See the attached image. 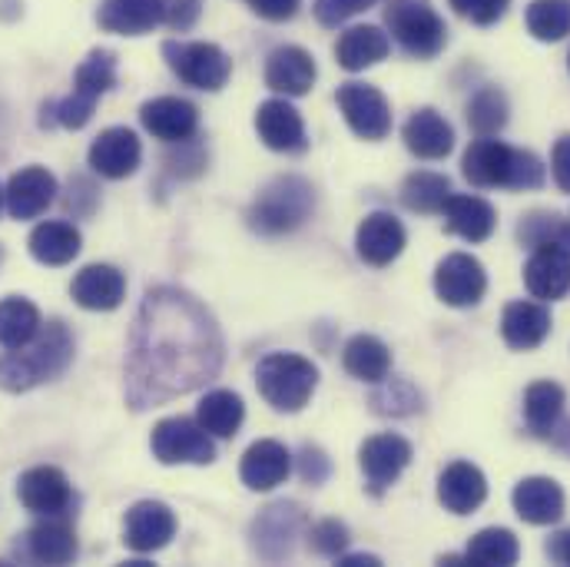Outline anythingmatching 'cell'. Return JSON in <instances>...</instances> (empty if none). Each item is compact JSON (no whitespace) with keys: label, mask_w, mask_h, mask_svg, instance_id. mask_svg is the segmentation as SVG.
<instances>
[{"label":"cell","mask_w":570,"mask_h":567,"mask_svg":"<svg viewBox=\"0 0 570 567\" xmlns=\"http://www.w3.org/2000/svg\"><path fill=\"white\" fill-rule=\"evenodd\" d=\"M176 535V515L163 501H137L124 518V545L137 555L166 548Z\"/></svg>","instance_id":"4fadbf2b"},{"label":"cell","mask_w":570,"mask_h":567,"mask_svg":"<svg viewBox=\"0 0 570 567\" xmlns=\"http://www.w3.org/2000/svg\"><path fill=\"white\" fill-rule=\"evenodd\" d=\"M315 77H318L315 57L295 43L276 47L266 60V87L285 97H305L315 87Z\"/></svg>","instance_id":"d6986e66"},{"label":"cell","mask_w":570,"mask_h":567,"mask_svg":"<svg viewBox=\"0 0 570 567\" xmlns=\"http://www.w3.org/2000/svg\"><path fill=\"white\" fill-rule=\"evenodd\" d=\"M355 250L358 260L368 266H389L402 256L405 250V226L392 213H368L355 233Z\"/></svg>","instance_id":"ac0fdd59"},{"label":"cell","mask_w":570,"mask_h":567,"mask_svg":"<svg viewBox=\"0 0 570 567\" xmlns=\"http://www.w3.org/2000/svg\"><path fill=\"white\" fill-rule=\"evenodd\" d=\"M548 558L558 561V565H570V531H558L551 541H548Z\"/></svg>","instance_id":"816d5d0a"},{"label":"cell","mask_w":570,"mask_h":567,"mask_svg":"<svg viewBox=\"0 0 570 567\" xmlns=\"http://www.w3.org/2000/svg\"><path fill=\"white\" fill-rule=\"evenodd\" d=\"M17 498L27 511L40 518H63L73 505V488L67 475L53 465H37L20 475L17 481Z\"/></svg>","instance_id":"7c38bea8"},{"label":"cell","mask_w":570,"mask_h":567,"mask_svg":"<svg viewBox=\"0 0 570 567\" xmlns=\"http://www.w3.org/2000/svg\"><path fill=\"white\" fill-rule=\"evenodd\" d=\"M246 419V405L236 392H226V389H216L209 392L199 409H196V422L206 428L209 434L216 438H233L239 426Z\"/></svg>","instance_id":"d590c367"},{"label":"cell","mask_w":570,"mask_h":567,"mask_svg":"<svg viewBox=\"0 0 570 567\" xmlns=\"http://www.w3.org/2000/svg\"><path fill=\"white\" fill-rule=\"evenodd\" d=\"M70 295L80 309L90 312H114L127 299V276L117 266H87L73 276Z\"/></svg>","instance_id":"44dd1931"},{"label":"cell","mask_w":570,"mask_h":567,"mask_svg":"<svg viewBox=\"0 0 570 567\" xmlns=\"http://www.w3.org/2000/svg\"><path fill=\"white\" fill-rule=\"evenodd\" d=\"M163 57L169 70L196 90H223L233 77V60L223 47L206 40H166Z\"/></svg>","instance_id":"52a82bcc"},{"label":"cell","mask_w":570,"mask_h":567,"mask_svg":"<svg viewBox=\"0 0 570 567\" xmlns=\"http://www.w3.org/2000/svg\"><path fill=\"white\" fill-rule=\"evenodd\" d=\"M302 525V511L295 505H273L266 508V515L256 521L253 535H256V551L269 561H279L285 555H292V538Z\"/></svg>","instance_id":"1f68e13d"},{"label":"cell","mask_w":570,"mask_h":567,"mask_svg":"<svg viewBox=\"0 0 570 567\" xmlns=\"http://www.w3.org/2000/svg\"><path fill=\"white\" fill-rule=\"evenodd\" d=\"M444 213V226L448 233L468 239V243H484L494 236L498 229V213L488 199L481 196H448V203L441 206Z\"/></svg>","instance_id":"603a6c76"},{"label":"cell","mask_w":570,"mask_h":567,"mask_svg":"<svg viewBox=\"0 0 570 567\" xmlns=\"http://www.w3.org/2000/svg\"><path fill=\"white\" fill-rule=\"evenodd\" d=\"M385 23L389 33L399 40V47L419 60L438 57L448 43V27L441 13L431 7V0H389Z\"/></svg>","instance_id":"8992f818"},{"label":"cell","mask_w":570,"mask_h":567,"mask_svg":"<svg viewBox=\"0 0 570 567\" xmlns=\"http://www.w3.org/2000/svg\"><path fill=\"white\" fill-rule=\"evenodd\" d=\"M338 565H342V567H358V565L379 567L382 561H379L375 555H342V558H338Z\"/></svg>","instance_id":"f5cc1de1"},{"label":"cell","mask_w":570,"mask_h":567,"mask_svg":"<svg viewBox=\"0 0 570 567\" xmlns=\"http://www.w3.org/2000/svg\"><path fill=\"white\" fill-rule=\"evenodd\" d=\"M253 13H259L263 20H273V23H283L292 20L295 10L302 7V0H249Z\"/></svg>","instance_id":"c3c4849f"},{"label":"cell","mask_w":570,"mask_h":567,"mask_svg":"<svg viewBox=\"0 0 570 567\" xmlns=\"http://www.w3.org/2000/svg\"><path fill=\"white\" fill-rule=\"evenodd\" d=\"M461 173L478 189H538L544 163L531 149H514L494 137H478L464 149Z\"/></svg>","instance_id":"3957f363"},{"label":"cell","mask_w":570,"mask_h":567,"mask_svg":"<svg viewBox=\"0 0 570 567\" xmlns=\"http://www.w3.org/2000/svg\"><path fill=\"white\" fill-rule=\"evenodd\" d=\"M308 545L315 555H325V558H338L345 548H348V528L342 521H318L312 531H308Z\"/></svg>","instance_id":"7bdbcfd3"},{"label":"cell","mask_w":570,"mask_h":567,"mask_svg":"<svg viewBox=\"0 0 570 567\" xmlns=\"http://www.w3.org/2000/svg\"><path fill=\"white\" fill-rule=\"evenodd\" d=\"M448 3L454 7V13H461L464 20H471L478 27L498 23L511 7V0H448Z\"/></svg>","instance_id":"bcb514c9"},{"label":"cell","mask_w":570,"mask_h":567,"mask_svg":"<svg viewBox=\"0 0 570 567\" xmlns=\"http://www.w3.org/2000/svg\"><path fill=\"white\" fill-rule=\"evenodd\" d=\"M30 256L40 263V266H67L80 256V229L73 223H60V219H50V223H40L30 239Z\"/></svg>","instance_id":"4dcf8cb0"},{"label":"cell","mask_w":570,"mask_h":567,"mask_svg":"<svg viewBox=\"0 0 570 567\" xmlns=\"http://www.w3.org/2000/svg\"><path fill=\"white\" fill-rule=\"evenodd\" d=\"M451 196V183L441 173H412L402 186V203L412 213H441Z\"/></svg>","instance_id":"60d3db41"},{"label":"cell","mask_w":570,"mask_h":567,"mask_svg":"<svg viewBox=\"0 0 570 567\" xmlns=\"http://www.w3.org/2000/svg\"><path fill=\"white\" fill-rule=\"evenodd\" d=\"M392 50V40L382 27H372V23H362V27H348L338 43H335V60L342 70L348 74H358V70H368L375 63H382Z\"/></svg>","instance_id":"4316f807"},{"label":"cell","mask_w":570,"mask_h":567,"mask_svg":"<svg viewBox=\"0 0 570 567\" xmlns=\"http://www.w3.org/2000/svg\"><path fill=\"white\" fill-rule=\"evenodd\" d=\"M325 475H328V461H325V454H322L318 448H305V451H302V478H305V481H312V485H318Z\"/></svg>","instance_id":"f907efd6"},{"label":"cell","mask_w":570,"mask_h":567,"mask_svg":"<svg viewBox=\"0 0 570 567\" xmlns=\"http://www.w3.org/2000/svg\"><path fill=\"white\" fill-rule=\"evenodd\" d=\"M409 461H412V444L402 434H392V431L372 434L358 448V465H362V475H365V488L375 498H382L402 478Z\"/></svg>","instance_id":"30bf717a"},{"label":"cell","mask_w":570,"mask_h":567,"mask_svg":"<svg viewBox=\"0 0 570 567\" xmlns=\"http://www.w3.org/2000/svg\"><path fill=\"white\" fill-rule=\"evenodd\" d=\"M524 23L534 40L558 43L570 37V0H531Z\"/></svg>","instance_id":"f35d334b"},{"label":"cell","mask_w":570,"mask_h":567,"mask_svg":"<svg viewBox=\"0 0 570 567\" xmlns=\"http://www.w3.org/2000/svg\"><path fill=\"white\" fill-rule=\"evenodd\" d=\"M199 13H203V0H163V23L179 33L193 30Z\"/></svg>","instance_id":"7dc6e473"},{"label":"cell","mask_w":570,"mask_h":567,"mask_svg":"<svg viewBox=\"0 0 570 567\" xmlns=\"http://www.w3.org/2000/svg\"><path fill=\"white\" fill-rule=\"evenodd\" d=\"M402 137H405V146L419 159H444L454 149V130H451V124L438 110H431V107H422V110H415L409 117Z\"/></svg>","instance_id":"f546056e"},{"label":"cell","mask_w":570,"mask_h":567,"mask_svg":"<svg viewBox=\"0 0 570 567\" xmlns=\"http://www.w3.org/2000/svg\"><path fill=\"white\" fill-rule=\"evenodd\" d=\"M564 402L568 395L558 382H534L524 392V422L538 438H551V431L564 416Z\"/></svg>","instance_id":"836d02e7"},{"label":"cell","mask_w":570,"mask_h":567,"mask_svg":"<svg viewBox=\"0 0 570 567\" xmlns=\"http://www.w3.org/2000/svg\"><path fill=\"white\" fill-rule=\"evenodd\" d=\"M551 173H554V183L561 186V193H570V134L554 143V153H551Z\"/></svg>","instance_id":"681fc988"},{"label":"cell","mask_w":570,"mask_h":567,"mask_svg":"<svg viewBox=\"0 0 570 567\" xmlns=\"http://www.w3.org/2000/svg\"><path fill=\"white\" fill-rule=\"evenodd\" d=\"M551 309L541 302H511L501 315V335L511 349L531 352L551 335Z\"/></svg>","instance_id":"cb8c5ba5"},{"label":"cell","mask_w":570,"mask_h":567,"mask_svg":"<svg viewBox=\"0 0 570 567\" xmlns=\"http://www.w3.org/2000/svg\"><path fill=\"white\" fill-rule=\"evenodd\" d=\"M117 87V53L114 50H90L87 60L77 67L73 74V90L90 97V100H100L104 94H110Z\"/></svg>","instance_id":"74e56055"},{"label":"cell","mask_w":570,"mask_h":567,"mask_svg":"<svg viewBox=\"0 0 570 567\" xmlns=\"http://www.w3.org/2000/svg\"><path fill=\"white\" fill-rule=\"evenodd\" d=\"M142 159V143L134 130L127 127H110L97 140L90 143L87 163L97 176L104 179H127L137 173Z\"/></svg>","instance_id":"5bb4252c"},{"label":"cell","mask_w":570,"mask_h":567,"mask_svg":"<svg viewBox=\"0 0 570 567\" xmlns=\"http://www.w3.org/2000/svg\"><path fill=\"white\" fill-rule=\"evenodd\" d=\"M0 263H3V246H0Z\"/></svg>","instance_id":"9f6ffc18"},{"label":"cell","mask_w":570,"mask_h":567,"mask_svg":"<svg viewBox=\"0 0 570 567\" xmlns=\"http://www.w3.org/2000/svg\"><path fill=\"white\" fill-rule=\"evenodd\" d=\"M256 385L259 395L276 409V412H302L308 399L315 395L318 385V369L292 352H273L259 362L256 369Z\"/></svg>","instance_id":"5b68a950"},{"label":"cell","mask_w":570,"mask_h":567,"mask_svg":"<svg viewBox=\"0 0 570 567\" xmlns=\"http://www.w3.org/2000/svg\"><path fill=\"white\" fill-rule=\"evenodd\" d=\"M551 441H554V444H558L564 454H570V422H564V426L558 422V426H554V431H551Z\"/></svg>","instance_id":"db71d44e"},{"label":"cell","mask_w":570,"mask_h":567,"mask_svg":"<svg viewBox=\"0 0 570 567\" xmlns=\"http://www.w3.org/2000/svg\"><path fill=\"white\" fill-rule=\"evenodd\" d=\"M558 243H561L564 250H570V216L568 219H561V236H558Z\"/></svg>","instance_id":"11a10c76"},{"label":"cell","mask_w":570,"mask_h":567,"mask_svg":"<svg viewBox=\"0 0 570 567\" xmlns=\"http://www.w3.org/2000/svg\"><path fill=\"white\" fill-rule=\"evenodd\" d=\"M338 110L355 137L362 140H385L392 134V107L382 90L368 84H342L338 87Z\"/></svg>","instance_id":"9c48e42d"},{"label":"cell","mask_w":570,"mask_h":567,"mask_svg":"<svg viewBox=\"0 0 570 567\" xmlns=\"http://www.w3.org/2000/svg\"><path fill=\"white\" fill-rule=\"evenodd\" d=\"M488 498V478L478 465L471 461H454L441 471L438 478V501L451 515H471L484 505Z\"/></svg>","instance_id":"ffe728a7"},{"label":"cell","mask_w":570,"mask_h":567,"mask_svg":"<svg viewBox=\"0 0 570 567\" xmlns=\"http://www.w3.org/2000/svg\"><path fill=\"white\" fill-rule=\"evenodd\" d=\"M379 0H315L312 3V13L322 27H338L358 13H365L368 7H375Z\"/></svg>","instance_id":"f6af8a7d"},{"label":"cell","mask_w":570,"mask_h":567,"mask_svg":"<svg viewBox=\"0 0 570 567\" xmlns=\"http://www.w3.org/2000/svg\"><path fill=\"white\" fill-rule=\"evenodd\" d=\"M508 114H511L508 97H504V90H498V87H481V90L468 100V127H471L478 137H494V134H501L504 124H508Z\"/></svg>","instance_id":"ab89813d"},{"label":"cell","mask_w":570,"mask_h":567,"mask_svg":"<svg viewBox=\"0 0 570 567\" xmlns=\"http://www.w3.org/2000/svg\"><path fill=\"white\" fill-rule=\"evenodd\" d=\"M73 362V335L63 322H47L40 332L0 355V389L3 392H30L43 382H53Z\"/></svg>","instance_id":"7a4b0ae2"},{"label":"cell","mask_w":570,"mask_h":567,"mask_svg":"<svg viewBox=\"0 0 570 567\" xmlns=\"http://www.w3.org/2000/svg\"><path fill=\"white\" fill-rule=\"evenodd\" d=\"M0 206H3V189H0Z\"/></svg>","instance_id":"6f0895ef"},{"label":"cell","mask_w":570,"mask_h":567,"mask_svg":"<svg viewBox=\"0 0 570 567\" xmlns=\"http://www.w3.org/2000/svg\"><path fill=\"white\" fill-rule=\"evenodd\" d=\"M342 365L352 379L379 385L392 372V352L375 335H355V339H348V345L342 352Z\"/></svg>","instance_id":"d6a6232c"},{"label":"cell","mask_w":570,"mask_h":567,"mask_svg":"<svg viewBox=\"0 0 570 567\" xmlns=\"http://www.w3.org/2000/svg\"><path fill=\"white\" fill-rule=\"evenodd\" d=\"M23 551L37 565H70L77 558V535L63 518H47L23 535Z\"/></svg>","instance_id":"f1b7e54d"},{"label":"cell","mask_w":570,"mask_h":567,"mask_svg":"<svg viewBox=\"0 0 570 567\" xmlns=\"http://www.w3.org/2000/svg\"><path fill=\"white\" fill-rule=\"evenodd\" d=\"M40 309L23 299V295H7L0 299V345L3 349H20L40 332Z\"/></svg>","instance_id":"e575fe53"},{"label":"cell","mask_w":570,"mask_h":567,"mask_svg":"<svg viewBox=\"0 0 570 567\" xmlns=\"http://www.w3.org/2000/svg\"><path fill=\"white\" fill-rule=\"evenodd\" d=\"M57 199V176L47 166H23L3 189L7 213L13 219H37Z\"/></svg>","instance_id":"9a60e30c"},{"label":"cell","mask_w":570,"mask_h":567,"mask_svg":"<svg viewBox=\"0 0 570 567\" xmlns=\"http://www.w3.org/2000/svg\"><path fill=\"white\" fill-rule=\"evenodd\" d=\"M434 292L451 309H471L488 292V273L484 266L468 253H451L434 270Z\"/></svg>","instance_id":"8fae6325"},{"label":"cell","mask_w":570,"mask_h":567,"mask_svg":"<svg viewBox=\"0 0 570 567\" xmlns=\"http://www.w3.org/2000/svg\"><path fill=\"white\" fill-rule=\"evenodd\" d=\"M219 369L223 335L216 319L183 289H149L130 335L127 402L137 412L163 405L203 389Z\"/></svg>","instance_id":"6da1fadb"},{"label":"cell","mask_w":570,"mask_h":567,"mask_svg":"<svg viewBox=\"0 0 570 567\" xmlns=\"http://www.w3.org/2000/svg\"><path fill=\"white\" fill-rule=\"evenodd\" d=\"M524 285L534 299L554 302L570 292V250L561 243H544L524 266Z\"/></svg>","instance_id":"e0dca14e"},{"label":"cell","mask_w":570,"mask_h":567,"mask_svg":"<svg viewBox=\"0 0 570 567\" xmlns=\"http://www.w3.org/2000/svg\"><path fill=\"white\" fill-rule=\"evenodd\" d=\"M518 558H521V545H518V538L508 528H484V531H478L468 541V551H464V561L468 565L484 567H511L518 565Z\"/></svg>","instance_id":"8d00e7d4"},{"label":"cell","mask_w":570,"mask_h":567,"mask_svg":"<svg viewBox=\"0 0 570 567\" xmlns=\"http://www.w3.org/2000/svg\"><path fill=\"white\" fill-rule=\"evenodd\" d=\"M288 468H292V458H288L285 444L263 438V441L249 444V451L243 454L239 478L249 491H273L288 478Z\"/></svg>","instance_id":"7402d4cb"},{"label":"cell","mask_w":570,"mask_h":567,"mask_svg":"<svg viewBox=\"0 0 570 567\" xmlns=\"http://www.w3.org/2000/svg\"><path fill=\"white\" fill-rule=\"evenodd\" d=\"M521 243L528 246H544V243H558L561 236V216L558 213H531L521 226H518Z\"/></svg>","instance_id":"ee69618b"},{"label":"cell","mask_w":570,"mask_h":567,"mask_svg":"<svg viewBox=\"0 0 570 567\" xmlns=\"http://www.w3.org/2000/svg\"><path fill=\"white\" fill-rule=\"evenodd\" d=\"M514 511L528 525H554L564 518V491L554 478H524L518 481L514 495Z\"/></svg>","instance_id":"d4e9b609"},{"label":"cell","mask_w":570,"mask_h":567,"mask_svg":"<svg viewBox=\"0 0 570 567\" xmlns=\"http://www.w3.org/2000/svg\"><path fill=\"white\" fill-rule=\"evenodd\" d=\"M256 130L259 140L276 153H302L305 149V124L298 110L285 100H266L256 110Z\"/></svg>","instance_id":"484cf974"},{"label":"cell","mask_w":570,"mask_h":567,"mask_svg":"<svg viewBox=\"0 0 570 567\" xmlns=\"http://www.w3.org/2000/svg\"><path fill=\"white\" fill-rule=\"evenodd\" d=\"M153 458L159 465H213L216 444L209 431L193 419H163L149 438Z\"/></svg>","instance_id":"ba28073f"},{"label":"cell","mask_w":570,"mask_h":567,"mask_svg":"<svg viewBox=\"0 0 570 567\" xmlns=\"http://www.w3.org/2000/svg\"><path fill=\"white\" fill-rule=\"evenodd\" d=\"M312 209H315V189L302 176H279L259 193L246 219L263 236H283L298 229L312 216Z\"/></svg>","instance_id":"277c9868"},{"label":"cell","mask_w":570,"mask_h":567,"mask_svg":"<svg viewBox=\"0 0 570 567\" xmlns=\"http://www.w3.org/2000/svg\"><path fill=\"white\" fill-rule=\"evenodd\" d=\"M379 385L382 389L372 395V405H375L379 416H415V412H422V392L412 382L382 379Z\"/></svg>","instance_id":"b9f144b4"},{"label":"cell","mask_w":570,"mask_h":567,"mask_svg":"<svg viewBox=\"0 0 570 567\" xmlns=\"http://www.w3.org/2000/svg\"><path fill=\"white\" fill-rule=\"evenodd\" d=\"M97 23L107 33L142 37L156 23H163V0H104L97 10Z\"/></svg>","instance_id":"83f0119b"},{"label":"cell","mask_w":570,"mask_h":567,"mask_svg":"<svg viewBox=\"0 0 570 567\" xmlns=\"http://www.w3.org/2000/svg\"><path fill=\"white\" fill-rule=\"evenodd\" d=\"M146 134L163 143H189L199 130V110L183 97H156L140 107Z\"/></svg>","instance_id":"2e32d148"}]
</instances>
